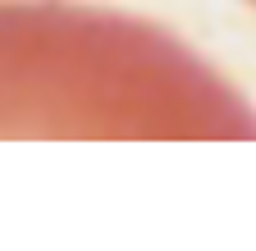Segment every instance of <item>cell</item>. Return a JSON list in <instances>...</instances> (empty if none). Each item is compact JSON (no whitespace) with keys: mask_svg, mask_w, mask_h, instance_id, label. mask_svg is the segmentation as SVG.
I'll list each match as a JSON object with an SVG mask.
<instances>
[{"mask_svg":"<svg viewBox=\"0 0 256 251\" xmlns=\"http://www.w3.org/2000/svg\"><path fill=\"white\" fill-rule=\"evenodd\" d=\"M252 5H256V0H252Z\"/></svg>","mask_w":256,"mask_h":251,"instance_id":"cell-1","label":"cell"}]
</instances>
